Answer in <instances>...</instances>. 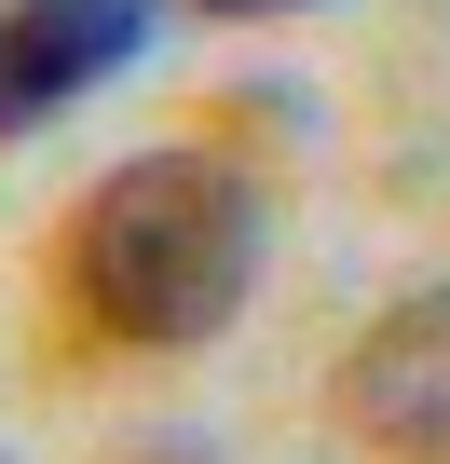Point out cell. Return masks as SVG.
Here are the masks:
<instances>
[{
  "label": "cell",
  "instance_id": "1",
  "mask_svg": "<svg viewBox=\"0 0 450 464\" xmlns=\"http://www.w3.org/2000/svg\"><path fill=\"white\" fill-rule=\"evenodd\" d=\"M55 274L96 342H150V355L218 342L260 287V191L218 150H137L69 205Z\"/></svg>",
  "mask_w": 450,
  "mask_h": 464
},
{
  "label": "cell",
  "instance_id": "2",
  "mask_svg": "<svg viewBox=\"0 0 450 464\" xmlns=\"http://www.w3.org/2000/svg\"><path fill=\"white\" fill-rule=\"evenodd\" d=\"M341 423L382 464H450V287H409L341 355Z\"/></svg>",
  "mask_w": 450,
  "mask_h": 464
},
{
  "label": "cell",
  "instance_id": "3",
  "mask_svg": "<svg viewBox=\"0 0 450 464\" xmlns=\"http://www.w3.org/2000/svg\"><path fill=\"white\" fill-rule=\"evenodd\" d=\"M164 0H0V137H28L150 55Z\"/></svg>",
  "mask_w": 450,
  "mask_h": 464
},
{
  "label": "cell",
  "instance_id": "4",
  "mask_svg": "<svg viewBox=\"0 0 450 464\" xmlns=\"http://www.w3.org/2000/svg\"><path fill=\"white\" fill-rule=\"evenodd\" d=\"M218 28H260V14H301V0H205Z\"/></svg>",
  "mask_w": 450,
  "mask_h": 464
}]
</instances>
